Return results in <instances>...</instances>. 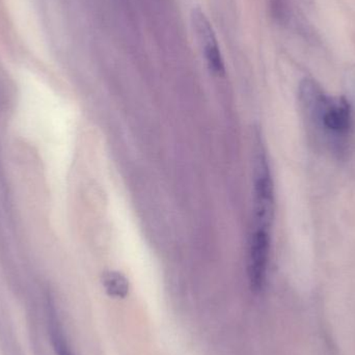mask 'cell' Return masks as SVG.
<instances>
[{"label": "cell", "mask_w": 355, "mask_h": 355, "mask_svg": "<svg viewBox=\"0 0 355 355\" xmlns=\"http://www.w3.org/2000/svg\"><path fill=\"white\" fill-rule=\"evenodd\" d=\"M51 318H50V333H51L52 343H53L54 349H55L58 355H74L73 352L69 349L68 344L60 331V327L56 323V318L53 313H51Z\"/></svg>", "instance_id": "cell-5"}, {"label": "cell", "mask_w": 355, "mask_h": 355, "mask_svg": "<svg viewBox=\"0 0 355 355\" xmlns=\"http://www.w3.org/2000/svg\"><path fill=\"white\" fill-rule=\"evenodd\" d=\"M254 227L270 230L275 217V187L266 149L259 131L254 133Z\"/></svg>", "instance_id": "cell-1"}, {"label": "cell", "mask_w": 355, "mask_h": 355, "mask_svg": "<svg viewBox=\"0 0 355 355\" xmlns=\"http://www.w3.org/2000/svg\"><path fill=\"white\" fill-rule=\"evenodd\" d=\"M271 15L282 24L288 23L290 19V0H270Z\"/></svg>", "instance_id": "cell-6"}, {"label": "cell", "mask_w": 355, "mask_h": 355, "mask_svg": "<svg viewBox=\"0 0 355 355\" xmlns=\"http://www.w3.org/2000/svg\"><path fill=\"white\" fill-rule=\"evenodd\" d=\"M190 18L192 28L202 48L209 70L217 76H223L225 74V60L210 20L204 10L198 6L192 8Z\"/></svg>", "instance_id": "cell-2"}, {"label": "cell", "mask_w": 355, "mask_h": 355, "mask_svg": "<svg viewBox=\"0 0 355 355\" xmlns=\"http://www.w3.org/2000/svg\"><path fill=\"white\" fill-rule=\"evenodd\" d=\"M270 252V233L269 230L254 227L250 237L248 254V277L250 286L254 291H260L266 279Z\"/></svg>", "instance_id": "cell-3"}, {"label": "cell", "mask_w": 355, "mask_h": 355, "mask_svg": "<svg viewBox=\"0 0 355 355\" xmlns=\"http://www.w3.org/2000/svg\"><path fill=\"white\" fill-rule=\"evenodd\" d=\"M105 291L114 298H125L129 293V282L118 271H107L102 277Z\"/></svg>", "instance_id": "cell-4"}]
</instances>
